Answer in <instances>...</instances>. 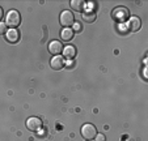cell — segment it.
<instances>
[{
    "instance_id": "14",
    "label": "cell",
    "mask_w": 148,
    "mask_h": 141,
    "mask_svg": "<svg viewBox=\"0 0 148 141\" xmlns=\"http://www.w3.org/2000/svg\"><path fill=\"white\" fill-rule=\"evenodd\" d=\"M72 30L73 31H76V33H80V31L81 30H83V28H81V24H80V22H73V24H72Z\"/></svg>"
},
{
    "instance_id": "12",
    "label": "cell",
    "mask_w": 148,
    "mask_h": 141,
    "mask_svg": "<svg viewBox=\"0 0 148 141\" xmlns=\"http://www.w3.org/2000/svg\"><path fill=\"white\" fill-rule=\"evenodd\" d=\"M96 12L92 11V9H88V11H85L83 13V16H81V18L84 20L85 22H89V24H92V22L96 21Z\"/></svg>"
},
{
    "instance_id": "1",
    "label": "cell",
    "mask_w": 148,
    "mask_h": 141,
    "mask_svg": "<svg viewBox=\"0 0 148 141\" xmlns=\"http://www.w3.org/2000/svg\"><path fill=\"white\" fill-rule=\"evenodd\" d=\"M20 22H21V16H20L18 12L14 11V9L9 11L8 14L5 16V25L9 26L11 29H16L20 25Z\"/></svg>"
},
{
    "instance_id": "8",
    "label": "cell",
    "mask_w": 148,
    "mask_h": 141,
    "mask_svg": "<svg viewBox=\"0 0 148 141\" xmlns=\"http://www.w3.org/2000/svg\"><path fill=\"white\" fill-rule=\"evenodd\" d=\"M5 39L9 43H17L20 41V33L17 29H9L5 33Z\"/></svg>"
},
{
    "instance_id": "3",
    "label": "cell",
    "mask_w": 148,
    "mask_h": 141,
    "mask_svg": "<svg viewBox=\"0 0 148 141\" xmlns=\"http://www.w3.org/2000/svg\"><path fill=\"white\" fill-rule=\"evenodd\" d=\"M113 18L117 20L118 22H125L127 21V18H130V12L127 8H123V7H118L113 11Z\"/></svg>"
},
{
    "instance_id": "9",
    "label": "cell",
    "mask_w": 148,
    "mask_h": 141,
    "mask_svg": "<svg viewBox=\"0 0 148 141\" xmlns=\"http://www.w3.org/2000/svg\"><path fill=\"white\" fill-rule=\"evenodd\" d=\"M140 26H142V21H140L139 17H136V16L130 17L129 24H127V28H129V30H131V31H138V30L140 29Z\"/></svg>"
},
{
    "instance_id": "13",
    "label": "cell",
    "mask_w": 148,
    "mask_h": 141,
    "mask_svg": "<svg viewBox=\"0 0 148 141\" xmlns=\"http://www.w3.org/2000/svg\"><path fill=\"white\" fill-rule=\"evenodd\" d=\"M60 38L64 42H68L73 38V30L71 28H63L60 31Z\"/></svg>"
},
{
    "instance_id": "11",
    "label": "cell",
    "mask_w": 148,
    "mask_h": 141,
    "mask_svg": "<svg viewBox=\"0 0 148 141\" xmlns=\"http://www.w3.org/2000/svg\"><path fill=\"white\" fill-rule=\"evenodd\" d=\"M71 8L75 9L76 12H83L87 7V3L83 1V0H71Z\"/></svg>"
},
{
    "instance_id": "7",
    "label": "cell",
    "mask_w": 148,
    "mask_h": 141,
    "mask_svg": "<svg viewBox=\"0 0 148 141\" xmlns=\"http://www.w3.org/2000/svg\"><path fill=\"white\" fill-rule=\"evenodd\" d=\"M62 51H63V46H62V43L59 41H51L49 43V52L53 56L59 55Z\"/></svg>"
},
{
    "instance_id": "5",
    "label": "cell",
    "mask_w": 148,
    "mask_h": 141,
    "mask_svg": "<svg viewBox=\"0 0 148 141\" xmlns=\"http://www.w3.org/2000/svg\"><path fill=\"white\" fill-rule=\"evenodd\" d=\"M26 127H28V129L33 131V132H37V131H39L42 127V120L39 119V118L32 116V118H29V119L26 120Z\"/></svg>"
},
{
    "instance_id": "15",
    "label": "cell",
    "mask_w": 148,
    "mask_h": 141,
    "mask_svg": "<svg viewBox=\"0 0 148 141\" xmlns=\"http://www.w3.org/2000/svg\"><path fill=\"white\" fill-rule=\"evenodd\" d=\"M7 33V25L4 22H0V34H5Z\"/></svg>"
},
{
    "instance_id": "2",
    "label": "cell",
    "mask_w": 148,
    "mask_h": 141,
    "mask_svg": "<svg viewBox=\"0 0 148 141\" xmlns=\"http://www.w3.org/2000/svg\"><path fill=\"white\" fill-rule=\"evenodd\" d=\"M96 135H97V129H96V127L93 124H90V123H87V124H84L83 127H81V136H83L85 140H93V138L96 137Z\"/></svg>"
},
{
    "instance_id": "4",
    "label": "cell",
    "mask_w": 148,
    "mask_h": 141,
    "mask_svg": "<svg viewBox=\"0 0 148 141\" xmlns=\"http://www.w3.org/2000/svg\"><path fill=\"white\" fill-rule=\"evenodd\" d=\"M59 21H60L62 26L68 28V26H71L75 22V17H73V14L70 11H63L60 13V16H59Z\"/></svg>"
},
{
    "instance_id": "16",
    "label": "cell",
    "mask_w": 148,
    "mask_h": 141,
    "mask_svg": "<svg viewBox=\"0 0 148 141\" xmlns=\"http://www.w3.org/2000/svg\"><path fill=\"white\" fill-rule=\"evenodd\" d=\"M93 140H96V141H105V135H102V133H97V135H96V137L93 138Z\"/></svg>"
},
{
    "instance_id": "6",
    "label": "cell",
    "mask_w": 148,
    "mask_h": 141,
    "mask_svg": "<svg viewBox=\"0 0 148 141\" xmlns=\"http://www.w3.org/2000/svg\"><path fill=\"white\" fill-rule=\"evenodd\" d=\"M50 65H51V68H54L55 71H59V69H62L66 65V59L60 55L53 56V58H51V61H50Z\"/></svg>"
},
{
    "instance_id": "17",
    "label": "cell",
    "mask_w": 148,
    "mask_h": 141,
    "mask_svg": "<svg viewBox=\"0 0 148 141\" xmlns=\"http://www.w3.org/2000/svg\"><path fill=\"white\" fill-rule=\"evenodd\" d=\"M1 20H3V8L0 7V21H1Z\"/></svg>"
},
{
    "instance_id": "10",
    "label": "cell",
    "mask_w": 148,
    "mask_h": 141,
    "mask_svg": "<svg viewBox=\"0 0 148 141\" xmlns=\"http://www.w3.org/2000/svg\"><path fill=\"white\" fill-rule=\"evenodd\" d=\"M62 52H63V58L68 59V60H72L76 56V48H75V46H71L70 44V46H66Z\"/></svg>"
}]
</instances>
